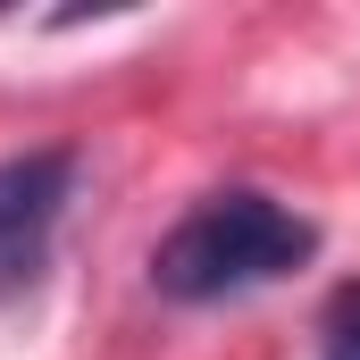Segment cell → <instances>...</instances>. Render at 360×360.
Instances as JSON below:
<instances>
[{
	"instance_id": "obj_3",
	"label": "cell",
	"mask_w": 360,
	"mask_h": 360,
	"mask_svg": "<svg viewBox=\"0 0 360 360\" xmlns=\"http://www.w3.org/2000/svg\"><path fill=\"white\" fill-rule=\"evenodd\" d=\"M319 360H360V285H335L319 310Z\"/></svg>"
},
{
	"instance_id": "obj_2",
	"label": "cell",
	"mask_w": 360,
	"mask_h": 360,
	"mask_svg": "<svg viewBox=\"0 0 360 360\" xmlns=\"http://www.w3.org/2000/svg\"><path fill=\"white\" fill-rule=\"evenodd\" d=\"M68 193H76V151L68 143L0 160V285H25L42 269V243H51Z\"/></svg>"
},
{
	"instance_id": "obj_1",
	"label": "cell",
	"mask_w": 360,
	"mask_h": 360,
	"mask_svg": "<svg viewBox=\"0 0 360 360\" xmlns=\"http://www.w3.org/2000/svg\"><path fill=\"white\" fill-rule=\"evenodd\" d=\"M310 252H319V226L302 210H285L260 184H226V193H201L160 235L151 285L168 302H226V293H252V285L293 276Z\"/></svg>"
}]
</instances>
